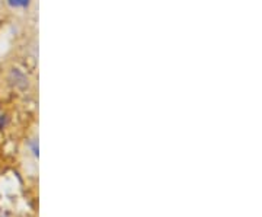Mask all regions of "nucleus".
<instances>
[{
    "label": "nucleus",
    "instance_id": "1",
    "mask_svg": "<svg viewBox=\"0 0 262 217\" xmlns=\"http://www.w3.org/2000/svg\"><path fill=\"white\" fill-rule=\"evenodd\" d=\"M12 8H25L29 5V0H8Z\"/></svg>",
    "mask_w": 262,
    "mask_h": 217
}]
</instances>
